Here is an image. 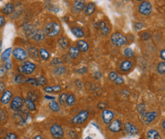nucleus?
Instances as JSON below:
<instances>
[{
    "label": "nucleus",
    "instance_id": "24",
    "mask_svg": "<svg viewBox=\"0 0 165 139\" xmlns=\"http://www.w3.org/2000/svg\"><path fill=\"white\" fill-rule=\"evenodd\" d=\"M72 33L76 37H78V38H81V37H84V32L81 29L78 28L77 27H74V28H72Z\"/></svg>",
    "mask_w": 165,
    "mask_h": 139
},
{
    "label": "nucleus",
    "instance_id": "8",
    "mask_svg": "<svg viewBox=\"0 0 165 139\" xmlns=\"http://www.w3.org/2000/svg\"><path fill=\"white\" fill-rule=\"evenodd\" d=\"M157 115H158V113L155 111H152L150 113H144L141 115V120L143 123L148 125V124L151 123L152 121H154V119L157 117Z\"/></svg>",
    "mask_w": 165,
    "mask_h": 139
},
{
    "label": "nucleus",
    "instance_id": "15",
    "mask_svg": "<svg viewBox=\"0 0 165 139\" xmlns=\"http://www.w3.org/2000/svg\"><path fill=\"white\" fill-rule=\"evenodd\" d=\"M147 139H161V137L159 132L155 129H150L146 133Z\"/></svg>",
    "mask_w": 165,
    "mask_h": 139
},
{
    "label": "nucleus",
    "instance_id": "51",
    "mask_svg": "<svg viewBox=\"0 0 165 139\" xmlns=\"http://www.w3.org/2000/svg\"><path fill=\"white\" fill-rule=\"evenodd\" d=\"M142 27H143V24L141 23H137V24H135V28L136 30H141L142 28Z\"/></svg>",
    "mask_w": 165,
    "mask_h": 139
},
{
    "label": "nucleus",
    "instance_id": "7",
    "mask_svg": "<svg viewBox=\"0 0 165 139\" xmlns=\"http://www.w3.org/2000/svg\"><path fill=\"white\" fill-rule=\"evenodd\" d=\"M24 106V101L21 97H15L13 100H11V109L14 111H20Z\"/></svg>",
    "mask_w": 165,
    "mask_h": 139
},
{
    "label": "nucleus",
    "instance_id": "12",
    "mask_svg": "<svg viewBox=\"0 0 165 139\" xmlns=\"http://www.w3.org/2000/svg\"><path fill=\"white\" fill-rule=\"evenodd\" d=\"M31 39L36 41H40L44 38V34L41 31H34L33 30L32 32L30 34Z\"/></svg>",
    "mask_w": 165,
    "mask_h": 139
},
{
    "label": "nucleus",
    "instance_id": "46",
    "mask_svg": "<svg viewBox=\"0 0 165 139\" xmlns=\"http://www.w3.org/2000/svg\"><path fill=\"white\" fill-rule=\"evenodd\" d=\"M6 117V115H5V113L3 110H1L0 109V120H4Z\"/></svg>",
    "mask_w": 165,
    "mask_h": 139
},
{
    "label": "nucleus",
    "instance_id": "28",
    "mask_svg": "<svg viewBox=\"0 0 165 139\" xmlns=\"http://www.w3.org/2000/svg\"><path fill=\"white\" fill-rule=\"evenodd\" d=\"M58 43H59V46L63 48V49H64V50L67 49V48L69 47V45L68 40L66 39V38H65V37H61V38H59V40H58Z\"/></svg>",
    "mask_w": 165,
    "mask_h": 139
},
{
    "label": "nucleus",
    "instance_id": "61",
    "mask_svg": "<svg viewBox=\"0 0 165 139\" xmlns=\"http://www.w3.org/2000/svg\"><path fill=\"white\" fill-rule=\"evenodd\" d=\"M93 126H95V127H96V128H98V126H97V125H96L95 123H93Z\"/></svg>",
    "mask_w": 165,
    "mask_h": 139
},
{
    "label": "nucleus",
    "instance_id": "1",
    "mask_svg": "<svg viewBox=\"0 0 165 139\" xmlns=\"http://www.w3.org/2000/svg\"><path fill=\"white\" fill-rule=\"evenodd\" d=\"M60 32V27L55 22H51L46 26V33L49 37H56Z\"/></svg>",
    "mask_w": 165,
    "mask_h": 139
},
{
    "label": "nucleus",
    "instance_id": "44",
    "mask_svg": "<svg viewBox=\"0 0 165 139\" xmlns=\"http://www.w3.org/2000/svg\"><path fill=\"white\" fill-rule=\"evenodd\" d=\"M114 82H115L117 85H123V84L124 80H123V78H122V77H118V78L116 79V81H114Z\"/></svg>",
    "mask_w": 165,
    "mask_h": 139
},
{
    "label": "nucleus",
    "instance_id": "17",
    "mask_svg": "<svg viewBox=\"0 0 165 139\" xmlns=\"http://www.w3.org/2000/svg\"><path fill=\"white\" fill-rule=\"evenodd\" d=\"M28 52L29 56L31 58V59H34L36 61H38V59H39V51L36 49L35 47H30L28 50Z\"/></svg>",
    "mask_w": 165,
    "mask_h": 139
},
{
    "label": "nucleus",
    "instance_id": "41",
    "mask_svg": "<svg viewBox=\"0 0 165 139\" xmlns=\"http://www.w3.org/2000/svg\"><path fill=\"white\" fill-rule=\"evenodd\" d=\"M4 139H17V135L15 133H9L5 135Z\"/></svg>",
    "mask_w": 165,
    "mask_h": 139
},
{
    "label": "nucleus",
    "instance_id": "47",
    "mask_svg": "<svg viewBox=\"0 0 165 139\" xmlns=\"http://www.w3.org/2000/svg\"><path fill=\"white\" fill-rule=\"evenodd\" d=\"M53 87V91L56 92V93H59L61 91L60 86H54Z\"/></svg>",
    "mask_w": 165,
    "mask_h": 139
},
{
    "label": "nucleus",
    "instance_id": "20",
    "mask_svg": "<svg viewBox=\"0 0 165 139\" xmlns=\"http://www.w3.org/2000/svg\"><path fill=\"white\" fill-rule=\"evenodd\" d=\"M77 47L80 51L82 52H86L88 50V44L85 40H78L77 42Z\"/></svg>",
    "mask_w": 165,
    "mask_h": 139
},
{
    "label": "nucleus",
    "instance_id": "18",
    "mask_svg": "<svg viewBox=\"0 0 165 139\" xmlns=\"http://www.w3.org/2000/svg\"><path fill=\"white\" fill-rule=\"evenodd\" d=\"M80 50H78L76 46H72L69 49V56L72 59H76L79 56Z\"/></svg>",
    "mask_w": 165,
    "mask_h": 139
},
{
    "label": "nucleus",
    "instance_id": "27",
    "mask_svg": "<svg viewBox=\"0 0 165 139\" xmlns=\"http://www.w3.org/2000/svg\"><path fill=\"white\" fill-rule=\"evenodd\" d=\"M49 107H50V109L53 112H58L60 109L59 105L58 104V103L56 102L55 100H51L49 103Z\"/></svg>",
    "mask_w": 165,
    "mask_h": 139
},
{
    "label": "nucleus",
    "instance_id": "26",
    "mask_svg": "<svg viewBox=\"0 0 165 139\" xmlns=\"http://www.w3.org/2000/svg\"><path fill=\"white\" fill-rule=\"evenodd\" d=\"M39 53L40 56L41 57L42 59H44V60H47L49 58H50V55L49 53L47 50H46V49H44V48H41V49H40L39 50Z\"/></svg>",
    "mask_w": 165,
    "mask_h": 139
},
{
    "label": "nucleus",
    "instance_id": "43",
    "mask_svg": "<svg viewBox=\"0 0 165 139\" xmlns=\"http://www.w3.org/2000/svg\"><path fill=\"white\" fill-rule=\"evenodd\" d=\"M137 109L139 111L140 113H144L145 111V105L144 104H139L137 107Z\"/></svg>",
    "mask_w": 165,
    "mask_h": 139
},
{
    "label": "nucleus",
    "instance_id": "2",
    "mask_svg": "<svg viewBox=\"0 0 165 139\" xmlns=\"http://www.w3.org/2000/svg\"><path fill=\"white\" fill-rule=\"evenodd\" d=\"M111 41L116 46H121L127 44V38L121 33L116 32L111 36Z\"/></svg>",
    "mask_w": 165,
    "mask_h": 139
},
{
    "label": "nucleus",
    "instance_id": "25",
    "mask_svg": "<svg viewBox=\"0 0 165 139\" xmlns=\"http://www.w3.org/2000/svg\"><path fill=\"white\" fill-rule=\"evenodd\" d=\"M11 48H8L7 50H5L4 52H2V56H1V59L2 61H7L9 60V57H10V55H11Z\"/></svg>",
    "mask_w": 165,
    "mask_h": 139
},
{
    "label": "nucleus",
    "instance_id": "62",
    "mask_svg": "<svg viewBox=\"0 0 165 139\" xmlns=\"http://www.w3.org/2000/svg\"><path fill=\"white\" fill-rule=\"evenodd\" d=\"M2 50V44H0V50Z\"/></svg>",
    "mask_w": 165,
    "mask_h": 139
},
{
    "label": "nucleus",
    "instance_id": "53",
    "mask_svg": "<svg viewBox=\"0 0 165 139\" xmlns=\"http://www.w3.org/2000/svg\"><path fill=\"white\" fill-rule=\"evenodd\" d=\"M4 23H5V17L0 15V28L4 24Z\"/></svg>",
    "mask_w": 165,
    "mask_h": 139
},
{
    "label": "nucleus",
    "instance_id": "29",
    "mask_svg": "<svg viewBox=\"0 0 165 139\" xmlns=\"http://www.w3.org/2000/svg\"><path fill=\"white\" fill-rule=\"evenodd\" d=\"M24 103H25V104H26L27 107L28 108L29 110L30 111H34L36 109V107H35V104L34 103L33 101L28 99V98H26L25 100H24Z\"/></svg>",
    "mask_w": 165,
    "mask_h": 139
},
{
    "label": "nucleus",
    "instance_id": "38",
    "mask_svg": "<svg viewBox=\"0 0 165 139\" xmlns=\"http://www.w3.org/2000/svg\"><path fill=\"white\" fill-rule=\"evenodd\" d=\"M118 78V75L117 72H111L110 74H109V78L110 80L112 81H115L116 79Z\"/></svg>",
    "mask_w": 165,
    "mask_h": 139
},
{
    "label": "nucleus",
    "instance_id": "50",
    "mask_svg": "<svg viewBox=\"0 0 165 139\" xmlns=\"http://www.w3.org/2000/svg\"><path fill=\"white\" fill-rule=\"evenodd\" d=\"M5 68H6L7 70L11 69V61H10V60H7V61H6V64H5Z\"/></svg>",
    "mask_w": 165,
    "mask_h": 139
},
{
    "label": "nucleus",
    "instance_id": "9",
    "mask_svg": "<svg viewBox=\"0 0 165 139\" xmlns=\"http://www.w3.org/2000/svg\"><path fill=\"white\" fill-rule=\"evenodd\" d=\"M88 113L86 110L81 111L78 115H75L73 119H72V122L75 124H81L85 122L87 119L88 118Z\"/></svg>",
    "mask_w": 165,
    "mask_h": 139
},
{
    "label": "nucleus",
    "instance_id": "52",
    "mask_svg": "<svg viewBox=\"0 0 165 139\" xmlns=\"http://www.w3.org/2000/svg\"><path fill=\"white\" fill-rule=\"evenodd\" d=\"M44 91H45L46 93H51V92H53V87H50V86H47V87H46L45 88H44Z\"/></svg>",
    "mask_w": 165,
    "mask_h": 139
},
{
    "label": "nucleus",
    "instance_id": "55",
    "mask_svg": "<svg viewBox=\"0 0 165 139\" xmlns=\"http://www.w3.org/2000/svg\"><path fill=\"white\" fill-rule=\"evenodd\" d=\"M86 72H87V68H80L78 70V72L79 73H85Z\"/></svg>",
    "mask_w": 165,
    "mask_h": 139
},
{
    "label": "nucleus",
    "instance_id": "56",
    "mask_svg": "<svg viewBox=\"0 0 165 139\" xmlns=\"http://www.w3.org/2000/svg\"><path fill=\"white\" fill-rule=\"evenodd\" d=\"M105 107H106V104L104 103H100L98 104V108L99 109H103V108H104Z\"/></svg>",
    "mask_w": 165,
    "mask_h": 139
},
{
    "label": "nucleus",
    "instance_id": "34",
    "mask_svg": "<svg viewBox=\"0 0 165 139\" xmlns=\"http://www.w3.org/2000/svg\"><path fill=\"white\" fill-rule=\"evenodd\" d=\"M36 80H37L38 85H42V86H44V85H46V83H47L46 79L44 76H39Z\"/></svg>",
    "mask_w": 165,
    "mask_h": 139
},
{
    "label": "nucleus",
    "instance_id": "30",
    "mask_svg": "<svg viewBox=\"0 0 165 139\" xmlns=\"http://www.w3.org/2000/svg\"><path fill=\"white\" fill-rule=\"evenodd\" d=\"M65 72V68L63 67V66H59V67L56 68L54 70H53V73H54L56 75H62Z\"/></svg>",
    "mask_w": 165,
    "mask_h": 139
},
{
    "label": "nucleus",
    "instance_id": "3",
    "mask_svg": "<svg viewBox=\"0 0 165 139\" xmlns=\"http://www.w3.org/2000/svg\"><path fill=\"white\" fill-rule=\"evenodd\" d=\"M50 133L54 138L60 139L63 137L64 135V132L62 128V126L59 124H53L51 128H50Z\"/></svg>",
    "mask_w": 165,
    "mask_h": 139
},
{
    "label": "nucleus",
    "instance_id": "10",
    "mask_svg": "<svg viewBox=\"0 0 165 139\" xmlns=\"http://www.w3.org/2000/svg\"><path fill=\"white\" fill-rule=\"evenodd\" d=\"M113 116V113L111 110L109 109H104L102 112V118L104 120V122L105 124H109L112 121Z\"/></svg>",
    "mask_w": 165,
    "mask_h": 139
},
{
    "label": "nucleus",
    "instance_id": "57",
    "mask_svg": "<svg viewBox=\"0 0 165 139\" xmlns=\"http://www.w3.org/2000/svg\"><path fill=\"white\" fill-rule=\"evenodd\" d=\"M45 98L46 99H48V100H55V97H52V96H48V95H46L45 96Z\"/></svg>",
    "mask_w": 165,
    "mask_h": 139
},
{
    "label": "nucleus",
    "instance_id": "16",
    "mask_svg": "<svg viewBox=\"0 0 165 139\" xmlns=\"http://www.w3.org/2000/svg\"><path fill=\"white\" fill-rule=\"evenodd\" d=\"M83 9H85V2L84 1H81V0H78V1H75L73 3V10L75 12L78 13L79 11H81Z\"/></svg>",
    "mask_w": 165,
    "mask_h": 139
},
{
    "label": "nucleus",
    "instance_id": "49",
    "mask_svg": "<svg viewBox=\"0 0 165 139\" xmlns=\"http://www.w3.org/2000/svg\"><path fill=\"white\" fill-rule=\"evenodd\" d=\"M28 96H29L28 99H30L31 101L37 100V97H36L34 94H33V93H28Z\"/></svg>",
    "mask_w": 165,
    "mask_h": 139
},
{
    "label": "nucleus",
    "instance_id": "40",
    "mask_svg": "<svg viewBox=\"0 0 165 139\" xmlns=\"http://www.w3.org/2000/svg\"><path fill=\"white\" fill-rule=\"evenodd\" d=\"M15 81L17 83H22L24 81V77L22 75H18L15 78Z\"/></svg>",
    "mask_w": 165,
    "mask_h": 139
},
{
    "label": "nucleus",
    "instance_id": "59",
    "mask_svg": "<svg viewBox=\"0 0 165 139\" xmlns=\"http://www.w3.org/2000/svg\"><path fill=\"white\" fill-rule=\"evenodd\" d=\"M79 83H81V81L79 80H78V81H75V84H79ZM79 85V87H81V85Z\"/></svg>",
    "mask_w": 165,
    "mask_h": 139
},
{
    "label": "nucleus",
    "instance_id": "33",
    "mask_svg": "<svg viewBox=\"0 0 165 139\" xmlns=\"http://www.w3.org/2000/svg\"><path fill=\"white\" fill-rule=\"evenodd\" d=\"M124 55L127 58H132L134 56V52L131 48H126V50H124Z\"/></svg>",
    "mask_w": 165,
    "mask_h": 139
},
{
    "label": "nucleus",
    "instance_id": "37",
    "mask_svg": "<svg viewBox=\"0 0 165 139\" xmlns=\"http://www.w3.org/2000/svg\"><path fill=\"white\" fill-rule=\"evenodd\" d=\"M63 63L62 60H61L60 58H54L53 59L51 62H50V65H61Z\"/></svg>",
    "mask_w": 165,
    "mask_h": 139
},
{
    "label": "nucleus",
    "instance_id": "54",
    "mask_svg": "<svg viewBox=\"0 0 165 139\" xmlns=\"http://www.w3.org/2000/svg\"><path fill=\"white\" fill-rule=\"evenodd\" d=\"M160 55H161V59H163V60H164V59H165V50H161Z\"/></svg>",
    "mask_w": 165,
    "mask_h": 139
},
{
    "label": "nucleus",
    "instance_id": "31",
    "mask_svg": "<svg viewBox=\"0 0 165 139\" xmlns=\"http://www.w3.org/2000/svg\"><path fill=\"white\" fill-rule=\"evenodd\" d=\"M157 70L160 75H164L165 72V63L164 62H160L157 67Z\"/></svg>",
    "mask_w": 165,
    "mask_h": 139
},
{
    "label": "nucleus",
    "instance_id": "32",
    "mask_svg": "<svg viewBox=\"0 0 165 139\" xmlns=\"http://www.w3.org/2000/svg\"><path fill=\"white\" fill-rule=\"evenodd\" d=\"M65 102L67 103L69 106H72V105L74 104L75 102V96L73 94H70L66 98V100H65Z\"/></svg>",
    "mask_w": 165,
    "mask_h": 139
},
{
    "label": "nucleus",
    "instance_id": "42",
    "mask_svg": "<svg viewBox=\"0 0 165 139\" xmlns=\"http://www.w3.org/2000/svg\"><path fill=\"white\" fill-rule=\"evenodd\" d=\"M25 82L31 84V85H35V86H37V85H38V83H37V80H36V79H34V78H28Z\"/></svg>",
    "mask_w": 165,
    "mask_h": 139
},
{
    "label": "nucleus",
    "instance_id": "58",
    "mask_svg": "<svg viewBox=\"0 0 165 139\" xmlns=\"http://www.w3.org/2000/svg\"><path fill=\"white\" fill-rule=\"evenodd\" d=\"M34 139H43V138H42V137L40 135H37V136H35Z\"/></svg>",
    "mask_w": 165,
    "mask_h": 139
},
{
    "label": "nucleus",
    "instance_id": "48",
    "mask_svg": "<svg viewBox=\"0 0 165 139\" xmlns=\"http://www.w3.org/2000/svg\"><path fill=\"white\" fill-rule=\"evenodd\" d=\"M94 78H96V79H100V78L102 77V74H101L100 72H96L94 74Z\"/></svg>",
    "mask_w": 165,
    "mask_h": 139
},
{
    "label": "nucleus",
    "instance_id": "22",
    "mask_svg": "<svg viewBox=\"0 0 165 139\" xmlns=\"http://www.w3.org/2000/svg\"><path fill=\"white\" fill-rule=\"evenodd\" d=\"M132 62L130 61H128V60H126V61H124L122 63L121 65H120V69H121L122 72H128L129 70L132 68Z\"/></svg>",
    "mask_w": 165,
    "mask_h": 139
},
{
    "label": "nucleus",
    "instance_id": "14",
    "mask_svg": "<svg viewBox=\"0 0 165 139\" xmlns=\"http://www.w3.org/2000/svg\"><path fill=\"white\" fill-rule=\"evenodd\" d=\"M11 97H12L11 92L10 91H5L4 93H2V97H1V103L4 105L8 104L11 100Z\"/></svg>",
    "mask_w": 165,
    "mask_h": 139
},
{
    "label": "nucleus",
    "instance_id": "11",
    "mask_svg": "<svg viewBox=\"0 0 165 139\" xmlns=\"http://www.w3.org/2000/svg\"><path fill=\"white\" fill-rule=\"evenodd\" d=\"M122 124L119 120H114L109 125V129L113 132H118L121 130Z\"/></svg>",
    "mask_w": 165,
    "mask_h": 139
},
{
    "label": "nucleus",
    "instance_id": "60",
    "mask_svg": "<svg viewBox=\"0 0 165 139\" xmlns=\"http://www.w3.org/2000/svg\"><path fill=\"white\" fill-rule=\"evenodd\" d=\"M164 124H165L164 121H163V122H162V126H163V129H164H164H165V128H164Z\"/></svg>",
    "mask_w": 165,
    "mask_h": 139
},
{
    "label": "nucleus",
    "instance_id": "36",
    "mask_svg": "<svg viewBox=\"0 0 165 139\" xmlns=\"http://www.w3.org/2000/svg\"><path fill=\"white\" fill-rule=\"evenodd\" d=\"M66 98H67V94L66 93H62L59 98V101L62 105H64L65 103V100H66Z\"/></svg>",
    "mask_w": 165,
    "mask_h": 139
},
{
    "label": "nucleus",
    "instance_id": "6",
    "mask_svg": "<svg viewBox=\"0 0 165 139\" xmlns=\"http://www.w3.org/2000/svg\"><path fill=\"white\" fill-rule=\"evenodd\" d=\"M152 5L149 2H142L139 7V11L142 15H148L152 12Z\"/></svg>",
    "mask_w": 165,
    "mask_h": 139
},
{
    "label": "nucleus",
    "instance_id": "45",
    "mask_svg": "<svg viewBox=\"0 0 165 139\" xmlns=\"http://www.w3.org/2000/svg\"><path fill=\"white\" fill-rule=\"evenodd\" d=\"M5 88V85L3 81H0V94L4 91Z\"/></svg>",
    "mask_w": 165,
    "mask_h": 139
},
{
    "label": "nucleus",
    "instance_id": "4",
    "mask_svg": "<svg viewBox=\"0 0 165 139\" xmlns=\"http://www.w3.org/2000/svg\"><path fill=\"white\" fill-rule=\"evenodd\" d=\"M35 68H36V65L28 61L23 62L21 66V71L22 73L25 75H30L33 73Z\"/></svg>",
    "mask_w": 165,
    "mask_h": 139
},
{
    "label": "nucleus",
    "instance_id": "23",
    "mask_svg": "<svg viewBox=\"0 0 165 139\" xmlns=\"http://www.w3.org/2000/svg\"><path fill=\"white\" fill-rule=\"evenodd\" d=\"M99 28L100 29V31L102 32L104 35H107L110 32V29H109L107 24L105 21H100L99 24Z\"/></svg>",
    "mask_w": 165,
    "mask_h": 139
},
{
    "label": "nucleus",
    "instance_id": "21",
    "mask_svg": "<svg viewBox=\"0 0 165 139\" xmlns=\"http://www.w3.org/2000/svg\"><path fill=\"white\" fill-rule=\"evenodd\" d=\"M95 11V5L93 2H90L85 6V12L87 15H91Z\"/></svg>",
    "mask_w": 165,
    "mask_h": 139
},
{
    "label": "nucleus",
    "instance_id": "13",
    "mask_svg": "<svg viewBox=\"0 0 165 139\" xmlns=\"http://www.w3.org/2000/svg\"><path fill=\"white\" fill-rule=\"evenodd\" d=\"M124 129L126 131V132L129 133V134H138L139 133V130L136 127L132 125L129 122H126L124 124Z\"/></svg>",
    "mask_w": 165,
    "mask_h": 139
},
{
    "label": "nucleus",
    "instance_id": "5",
    "mask_svg": "<svg viewBox=\"0 0 165 139\" xmlns=\"http://www.w3.org/2000/svg\"><path fill=\"white\" fill-rule=\"evenodd\" d=\"M12 53L15 59L19 61H24L28 57L27 52L22 47H16L14 49Z\"/></svg>",
    "mask_w": 165,
    "mask_h": 139
},
{
    "label": "nucleus",
    "instance_id": "39",
    "mask_svg": "<svg viewBox=\"0 0 165 139\" xmlns=\"http://www.w3.org/2000/svg\"><path fill=\"white\" fill-rule=\"evenodd\" d=\"M141 38L142 40H148L151 38V34L148 32L144 33L141 36Z\"/></svg>",
    "mask_w": 165,
    "mask_h": 139
},
{
    "label": "nucleus",
    "instance_id": "63",
    "mask_svg": "<svg viewBox=\"0 0 165 139\" xmlns=\"http://www.w3.org/2000/svg\"><path fill=\"white\" fill-rule=\"evenodd\" d=\"M85 139H92V138H90V137H87Z\"/></svg>",
    "mask_w": 165,
    "mask_h": 139
},
{
    "label": "nucleus",
    "instance_id": "35",
    "mask_svg": "<svg viewBox=\"0 0 165 139\" xmlns=\"http://www.w3.org/2000/svg\"><path fill=\"white\" fill-rule=\"evenodd\" d=\"M7 73V69L5 66L4 65H2V66H0V78H4L5 76V75Z\"/></svg>",
    "mask_w": 165,
    "mask_h": 139
},
{
    "label": "nucleus",
    "instance_id": "19",
    "mask_svg": "<svg viewBox=\"0 0 165 139\" xmlns=\"http://www.w3.org/2000/svg\"><path fill=\"white\" fill-rule=\"evenodd\" d=\"M14 10H15V5L12 3H7L2 9V13H4L5 15H9L12 13Z\"/></svg>",
    "mask_w": 165,
    "mask_h": 139
}]
</instances>
